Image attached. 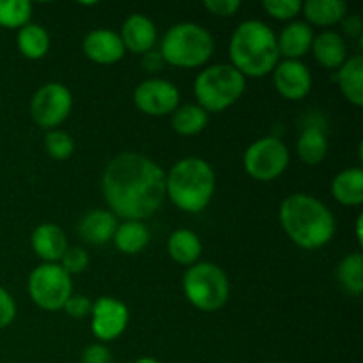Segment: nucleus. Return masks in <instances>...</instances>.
<instances>
[{"instance_id": "obj_1", "label": "nucleus", "mask_w": 363, "mask_h": 363, "mask_svg": "<svg viewBox=\"0 0 363 363\" xmlns=\"http://www.w3.org/2000/svg\"><path fill=\"white\" fill-rule=\"evenodd\" d=\"M101 191L112 215L142 222L162 208L165 172L147 156L123 152L106 165Z\"/></svg>"}, {"instance_id": "obj_2", "label": "nucleus", "mask_w": 363, "mask_h": 363, "mask_svg": "<svg viewBox=\"0 0 363 363\" xmlns=\"http://www.w3.org/2000/svg\"><path fill=\"white\" fill-rule=\"evenodd\" d=\"M279 218L289 240L305 250L325 247L335 234L333 213L308 194H293L284 199Z\"/></svg>"}, {"instance_id": "obj_3", "label": "nucleus", "mask_w": 363, "mask_h": 363, "mask_svg": "<svg viewBox=\"0 0 363 363\" xmlns=\"http://www.w3.org/2000/svg\"><path fill=\"white\" fill-rule=\"evenodd\" d=\"M229 59L230 66L245 78L273 73L280 59L275 32L261 20L243 21L230 38Z\"/></svg>"}, {"instance_id": "obj_4", "label": "nucleus", "mask_w": 363, "mask_h": 363, "mask_svg": "<svg viewBox=\"0 0 363 363\" xmlns=\"http://www.w3.org/2000/svg\"><path fill=\"white\" fill-rule=\"evenodd\" d=\"M216 177L202 158H183L165 176V195L184 213H201L215 194Z\"/></svg>"}, {"instance_id": "obj_5", "label": "nucleus", "mask_w": 363, "mask_h": 363, "mask_svg": "<svg viewBox=\"0 0 363 363\" xmlns=\"http://www.w3.org/2000/svg\"><path fill=\"white\" fill-rule=\"evenodd\" d=\"M215 52V41L202 25L177 23L163 35L160 55L163 62L176 67H201L208 62Z\"/></svg>"}, {"instance_id": "obj_6", "label": "nucleus", "mask_w": 363, "mask_h": 363, "mask_svg": "<svg viewBox=\"0 0 363 363\" xmlns=\"http://www.w3.org/2000/svg\"><path fill=\"white\" fill-rule=\"evenodd\" d=\"M247 78L230 64H215L195 78L194 94L197 105L208 113L223 112L243 96Z\"/></svg>"}, {"instance_id": "obj_7", "label": "nucleus", "mask_w": 363, "mask_h": 363, "mask_svg": "<svg viewBox=\"0 0 363 363\" xmlns=\"http://www.w3.org/2000/svg\"><path fill=\"white\" fill-rule=\"evenodd\" d=\"M186 300L202 312H216L227 303L230 294L229 279L220 266L197 262L183 277Z\"/></svg>"}, {"instance_id": "obj_8", "label": "nucleus", "mask_w": 363, "mask_h": 363, "mask_svg": "<svg viewBox=\"0 0 363 363\" xmlns=\"http://www.w3.org/2000/svg\"><path fill=\"white\" fill-rule=\"evenodd\" d=\"M28 294L39 308L55 312L60 311L73 294V282L60 264L43 262L28 275Z\"/></svg>"}, {"instance_id": "obj_9", "label": "nucleus", "mask_w": 363, "mask_h": 363, "mask_svg": "<svg viewBox=\"0 0 363 363\" xmlns=\"http://www.w3.org/2000/svg\"><path fill=\"white\" fill-rule=\"evenodd\" d=\"M289 165V149L280 138L264 137L245 151V172L255 181H273L282 176Z\"/></svg>"}, {"instance_id": "obj_10", "label": "nucleus", "mask_w": 363, "mask_h": 363, "mask_svg": "<svg viewBox=\"0 0 363 363\" xmlns=\"http://www.w3.org/2000/svg\"><path fill=\"white\" fill-rule=\"evenodd\" d=\"M73 96L64 84L50 82L39 87L30 101V117L39 128L52 131L69 117Z\"/></svg>"}, {"instance_id": "obj_11", "label": "nucleus", "mask_w": 363, "mask_h": 363, "mask_svg": "<svg viewBox=\"0 0 363 363\" xmlns=\"http://www.w3.org/2000/svg\"><path fill=\"white\" fill-rule=\"evenodd\" d=\"M133 101L145 116L162 117L174 113V110L179 106V91L172 82L163 78H149L137 85Z\"/></svg>"}, {"instance_id": "obj_12", "label": "nucleus", "mask_w": 363, "mask_h": 363, "mask_svg": "<svg viewBox=\"0 0 363 363\" xmlns=\"http://www.w3.org/2000/svg\"><path fill=\"white\" fill-rule=\"evenodd\" d=\"M92 333L101 342H110L121 337L130 321L128 307L112 296H101L92 303Z\"/></svg>"}, {"instance_id": "obj_13", "label": "nucleus", "mask_w": 363, "mask_h": 363, "mask_svg": "<svg viewBox=\"0 0 363 363\" xmlns=\"http://www.w3.org/2000/svg\"><path fill=\"white\" fill-rule=\"evenodd\" d=\"M273 84L282 98L300 101L312 89L311 69L301 60H282L273 69Z\"/></svg>"}, {"instance_id": "obj_14", "label": "nucleus", "mask_w": 363, "mask_h": 363, "mask_svg": "<svg viewBox=\"0 0 363 363\" xmlns=\"http://www.w3.org/2000/svg\"><path fill=\"white\" fill-rule=\"evenodd\" d=\"M85 57L96 64L110 66V64L119 62L124 57V45L121 41V35L108 28H96L89 32L82 43Z\"/></svg>"}, {"instance_id": "obj_15", "label": "nucleus", "mask_w": 363, "mask_h": 363, "mask_svg": "<svg viewBox=\"0 0 363 363\" xmlns=\"http://www.w3.org/2000/svg\"><path fill=\"white\" fill-rule=\"evenodd\" d=\"M30 245L39 259L48 264H59L64 252L67 250V238L55 223H41L32 233Z\"/></svg>"}, {"instance_id": "obj_16", "label": "nucleus", "mask_w": 363, "mask_h": 363, "mask_svg": "<svg viewBox=\"0 0 363 363\" xmlns=\"http://www.w3.org/2000/svg\"><path fill=\"white\" fill-rule=\"evenodd\" d=\"M119 35L124 50H130L131 53H144V55L151 52L158 39L156 25L144 14H131L130 18H126Z\"/></svg>"}, {"instance_id": "obj_17", "label": "nucleus", "mask_w": 363, "mask_h": 363, "mask_svg": "<svg viewBox=\"0 0 363 363\" xmlns=\"http://www.w3.org/2000/svg\"><path fill=\"white\" fill-rule=\"evenodd\" d=\"M312 41H314V32L305 21H293L286 25L277 38L279 53L286 57V60H300L301 57L307 55L312 48Z\"/></svg>"}, {"instance_id": "obj_18", "label": "nucleus", "mask_w": 363, "mask_h": 363, "mask_svg": "<svg viewBox=\"0 0 363 363\" xmlns=\"http://www.w3.org/2000/svg\"><path fill=\"white\" fill-rule=\"evenodd\" d=\"M117 216L108 209H92L78 223L82 240L91 245H105L113 238L117 229Z\"/></svg>"}, {"instance_id": "obj_19", "label": "nucleus", "mask_w": 363, "mask_h": 363, "mask_svg": "<svg viewBox=\"0 0 363 363\" xmlns=\"http://www.w3.org/2000/svg\"><path fill=\"white\" fill-rule=\"evenodd\" d=\"M311 50L314 52L315 60L326 69H339L347 60L346 41L333 30H325L315 35Z\"/></svg>"}, {"instance_id": "obj_20", "label": "nucleus", "mask_w": 363, "mask_h": 363, "mask_svg": "<svg viewBox=\"0 0 363 363\" xmlns=\"http://www.w3.org/2000/svg\"><path fill=\"white\" fill-rule=\"evenodd\" d=\"M335 82L344 98L354 106H363V59L354 55L337 69Z\"/></svg>"}, {"instance_id": "obj_21", "label": "nucleus", "mask_w": 363, "mask_h": 363, "mask_svg": "<svg viewBox=\"0 0 363 363\" xmlns=\"http://www.w3.org/2000/svg\"><path fill=\"white\" fill-rule=\"evenodd\" d=\"M332 195L335 201L342 206L363 204V170L360 167L346 169L337 174L335 179L332 181Z\"/></svg>"}, {"instance_id": "obj_22", "label": "nucleus", "mask_w": 363, "mask_h": 363, "mask_svg": "<svg viewBox=\"0 0 363 363\" xmlns=\"http://www.w3.org/2000/svg\"><path fill=\"white\" fill-rule=\"evenodd\" d=\"M308 25L332 27L346 18L347 4L342 0H308L301 7Z\"/></svg>"}, {"instance_id": "obj_23", "label": "nucleus", "mask_w": 363, "mask_h": 363, "mask_svg": "<svg viewBox=\"0 0 363 363\" xmlns=\"http://www.w3.org/2000/svg\"><path fill=\"white\" fill-rule=\"evenodd\" d=\"M169 255L183 266H194L202 255V243L194 230H174L167 243Z\"/></svg>"}, {"instance_id": "obj_24", "label": "nucleus", "mask_w": 363, "mask_h": 363, "mask_svg": "<svg viewBox=\"0 0 363 363\" xmlns=\"http://www.w3.org/2000/svg\"><path fill=\"white\" fill-rule=\"evenodd\" d=\"M113 245L117 250L123 254L133 255L144 250L149 243V230L144 222H137V220H124L119 223L113 234Z\"/></svg>"}, {"instance_id": "obj_25", "label": "nucleus", "mask_w": 363, "mask_h": 363, "mask_svg": "<svg viewBox=\"0 0 363 363\" xmlns=\"http://www.w3.org/2000/svg\"><path fill=\"white\" fill-rule=\"evenodd\" d=\"M298 156L307 165H318L326 158L328 152V138L319 126H308L301 131L296 144Z\"/></svg>"}, {"instance_id": "obj_26", "label": "nucleus", "mask_w": 363, "mask_h": 363, "mask_svg": "<svg viewBox=\"0 0 363 363\" xmlns=\"http://www.w3.org/2000/svg\"><path fill=\"white\" fill-rule=\"evenodd\" d=\"M18 50L23 57L30 60L43 59L50 50V35L45 27L35 23H27L18 30Z\"/></svg>"}, {"instance_id": "obj_27", "label": "nucleus", "mask_w": 363, "mask_h": 363, "mask_svg": "<svg viewBox=\"0 0 363 363\" xmlns=\"http://www.w3.org/2000/svg\"><path fill=\"white\" fill-rule=\"evenodd\" d=\"M209 123V113L199 105L177 106L172 113V128L177 135L194 137L202 133Z\"/></svg>"}, {"instance_id": "obj_28", "label": "nucleus", "mask_w": 363, "mask_h": 363, "mask_svg": "<svg viewBox=\"0 0 363 363\" xmlns=\"http://www.w3.org/2000/svg\"><path fill=\"white\" fill-rule=\"evenodd\" d=\"M337 279L346 293L358 296L363 291V255L360 252L346 255L337 269Z\"/></svg>"}, {"instance_id": "obj_29", "label": "nucleus", "mask_w": 363, "mask_h": 363, "mask_svg": "<svg viewBox=\"0 0 363 363\" xmlns=\"http://www.w3.org/2000/svg\"><path fill=\"white\" fill-rule=\"evenodd\" d=\"M32 16L28 0H0V27L21 28Z\"/></svg>"}, {"instance_id": "obj_30", "label": "nucleus", "mask_w": 363, "mask_h": 363, "mask_svg": "<svg viewBox=\"0 0 363 363\" xmlns=\"http://www.w3.org/2000/svg\"><path fill=\"white\" fill-rule=\"evenodd\" d=\"M45 149L50 158L57 162H66L74 152V140L69 133L62 130H52L45 137Z\"/></svg>"}, {"instance_id": "obj_31", "label": "nucleus", "mask_w": 363, "mask_h": 363, "mask_svg": "<svg viewBox=\"0 0 363 363\" xmlns=\"http://www.w3.org/2000/svg\"><path fill=\"white\" fill-rule=\"evenodd\" d=\"M60 268L67 273V275H78V273H84L89 268V252L82 247H67V250L64 252L62 259H60Z\"/></svg>"}, {"instance_id": "obj_32", "label": "nucleus", "mask_w": 363, "mask_h": 363, "mask_svg": "<svg viewBox=\"0 0 363 363\" xmlns=\"http://www.w3.org/2000/svg\"><path fill=\"white\" fill-rule=\"evenodd\" d=\"M266 13L275 20H293L294 16L301 13L303 2L300 0H264L262 2Z\"/></svg>"}, {"instance_id": "obj_33", "label": "nucleus", "mask_w": 363, "mask_h": 363, "mask_svg": "<svg viewBox=\"0 0 363 363\" xmlns=\"http://www.w3.org/2000/svg\"><path fill=\"white\" fill-rule=\"evenodd\" d=\"M62 308L66 311V314L69 315V318L82 319L85 318V315L91 314L92 301L89 300L87 296H84V294H71L69 300L66 301V305H64Z\"/></svg>"}, {"instance_id": "obj_34", "label": "nucleus", "mask_w": 363, "mask_h": 363, "mask_svg": "<svg viewBox=\"0 0 363 363\" xmlns=\"http://www.w3.org/2000/svg\"><path fill=\"white\" fill-rule=\"evenodd\" d=\"M80 363H113V358L106 346H103V344H91L82 353Z\"/></svg>"}, {"instance_id": "obj_35", "label": "nucleus", "mask_w": 363, "mask_h": 363, "mask_svg": "<svg viewBox=\"0 0 363 363\" xmlns=\"http://www.w3.org/2000/svg\"><path fill=\"white\" fill-rule=\"evenodd\" d=\"M204 7L215 16H223L229 18L233 14L238 13V9L241 7L240 0H206Z\"/></svg>"}, {"instance_id": "obj_36", "label": "nucleus", "mask_w": 363, "mask_h": 363, "mask_svg": "<svg viewBox=\"0 0 363 363\" xmlns=\"http://www.w3.org/2000/svg\"><path fill=\"white\" fill-rule=\"evenodd\" d=\"M16 315V303L6 289L0 287V330L9 326Z\"/></svg>"}, {"instance_id": "obj_37", "label": "nucleus", "mask_w": 363, "mask_h": 363, "mask_svg": "<svg viewBox=\"0 0 363 363\" xmlns=\"http://www.w3.org/2000/svg\"><path fill=\"white\" fill-rule=\"evenodd\" d=\"M362 20L358 16H351L350 20L344 21V30H346V34L353 35V38H357V35H362Z\"/></svg>"}, {"instance_id": "obj_38", "label": "nucleus", "mask_w": 363, "mask_h": 363, "mask_svg": "<svg viewBox=\"0 0 363 363\" xmlns=\"http://www.w3.org/2000/svg\"><path fill=\"white\" fill-rule=\"evenodd\" d=\"M156 60H163L162 59V55H160V53H151V52H147L145 53V57H144V66L147 67L149 71H155V69H158V64H156Z\"/></svg>"}, {"instance_id": "obj_39", "label": "nucleus", "mask_w": 363, "mask_h": 363, "mask_svg": "<svg viewBox=\"0 0 363 363\" xmlns=\"http://www.w3.org/2000/svg\"><path fill=\"white\" fill-rule=\"evenodd\" d=\"M362 225H363V218H362V215H360V216H358V220H357V238H358V243H360V245H362V240H363Z\"/></svg>"}, {"instance_id": "obj_40", "label": "nucleus", "mask_w": 363, "mask_h": 363, "mask_svg": "<svg viewBox=\"0 0 363 363\" xmlns=\"http://www.w3.org/2000/svg\"><path fill=\"white\" fill-rule=\"evenodd\" d=\"M133 363H162V362H158L156 358H151V357H142L138 358V360H135Z\"/></svg>"}]
</instances>
